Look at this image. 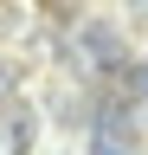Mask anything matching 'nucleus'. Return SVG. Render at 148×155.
<instances>
[{
  "label": "nucleus",
  "instance_id": "1",
  "mask_svg": "<svg viewBox=\"0 0 148 155\" xmlns=\"http://www.w3.org/2000/svg\"><path fill=\"white\" fill-rule=\"evenodd\" d=\"M32 136H39V116H32L26 104L0 110V155H26V149H32Z\"/></svg>",
  "mask_w": 148,
  "mask_h": 155
},
{
  "label": "nucleus",
  "instance_id": "2",
  "mask_svg": "<svg viewBox=\"0 0 148 155\" xmlns=\"http://www.w3.org/2000/svg\"><path fill=\"white\" fill-rule=\"evenodd\" d=\"M90 155H135V136L116 110H103L97 123H90Z\"/></svg>",
  "mask_w": 148,
  "mask_h": 155
},
{
  "label": "nucleus",
  "instance_id": "3",
  "mask_svg": "<svg viewBox=\"0 0 148 155\" xmlns=\"http://www.w3.org/2000/svg\"><path fill=\"white\" fill-rule=\"evenodd\" d=\"M129 7H135V13H148V0H129Z\"/></svg>",
  "mask_w": 148,
  "mask_h": 155
},
{
  "label": "nucleus",
  "instance_id": "4",
  "mask_svg": "<svg viewBox=\"0 0 148 155\" xmlns=\"http://www.w3.org/2000/svg\"><path fill=\"white\" fill-rule=\"evenodd\" d=\"M0 91H7V65H0Z\"/></svg>",
  "mask_w": 148,
  "mask_h": 155
}]
</instances>
